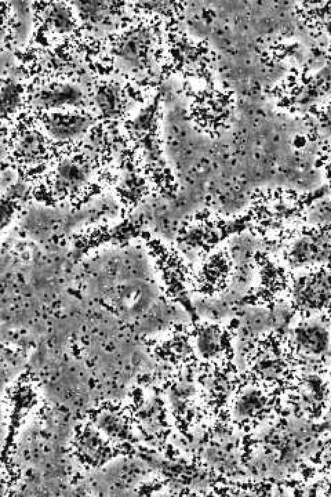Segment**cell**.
<instances>
[{"label":"cell","instance_id":"obj_1","mask_svg":"<svg viewBox=\"0 0 331 497\" xmlns=\"http://www.w3.org/2000/svg\"><path fill=\"white\" fill-rule=\"evenodd\" d=\"M82 269L88 280L108 282V290L103 291L108 293L103 298L111 300L109 304H114L122 315H138L154 300L153 285L150 283L154 264L151 256L139 244L100 248L88 255Z\"/></svg>","mask_w":331,"mask_h":497},{"label":"cell","instance_id":"obj_2","mask_svg":"<svg viewBox=\"0 0 331 497\" xmlns=\"http://www.w3.org/2000/svg\"><path fill=\"white\" fill-rule=\"evenodd\" d=\"M110 215L108 200L97 195L78 208L31 207L23 217V226L32 237L42 240L106 222Z\"/></svg>","mask_w":331,"mask_h":497},{"label":"cell","instance_id":"obj_3","mask_svg":"<svg viewBox=\"0 0 331 497\" xmlns=\"http://www.w3.org/2000/svg\"><path fill=\"white\" fill-rule=\"evenodd\" d=\"M292 295L296 304L304 309L325 307L330 300L329 273L319 271L299 277L294 283Z\"/></svg>","mask_w":331,"mask_h":497},{"label":"cell","instance_id":"obj_4","mask_svg":"<svg viewBox=\"0 0 331 497\" xmlns=\"http://www.w3.org/2000/svg\"><path fill=\"white\" fill-rule=\"evenodd\" d=\"M288 315V310L281 304L273 309L248 308L240 318V331L243 334H254L282 326Z\"/></svg>","mask_w":331,"mask_h":497},{"label":"cell","instance_id":"obj_5","mask_svg":"<svg viewBox=\"0 0 331 497\" xmlns=\"http://www.w3.org/2000/svg\"><path fill=\"white\" fill-rule=\"evenodd\" d=\"M74 8L81 21L95 32H108L117 22V11L107 2L74 1Z\"/></svg>","mask_w":331,"mask_h":497},{"label":"cell","instance_id":"obj_6","mask_svg":"<svg viewBox=\"0 0 331 497\" xmlns=\"http://www.w3.org/2000/svg\"><path fill=\"white\" fill-rule=\"evenodd\" d=\"M83 89L74 83H61L38 90L32 104L42 108H59L79 104L83 99Z\"/></svg>","mask_w":331,"mask_h":497},{"label":"cell","instance_id":"obj_7","mask_svg":"<svg viewBox=\"0 0 331 497\" xmlns=\"http://www.w3.org/2000/svg\"><path fill=\"white\" fill-rule=\"evenodd\" d=\"M294 337L300 347L311 353H322L329 348L330 331L320 320L303 322L295 329Z\"/></svg>","mask_w":331,"mask_h":497},{"label":"cell","instance_id":"obj_8","mask_svg":"<svg viewBox=\"0 0 331 497\" xmlns=\"http://www.w3.org/2000/svg\"><path fill=\"white\" fill-rule=\"evenodd\" d=\"M90 124L88 117L81 115H52L44 123V128L52 138L66 140L84 133Z\"/></svg>","mask_w":331,"mask_h":497},{"label":"cell","instance_id":"obj_9","mask_svg":"<svg viewBox=\"0 0 331 497\" xmlns=\"http://www.w3.org/2000/svg\"><path fill=\"white\" fill-rule=\"evenodd\" d=\"M328 250L325 240L305 237L299 240L293 246L290 260L297 265L321 262L326 260Z\"/></svg>","mask_w":331,"mask_h":497},{"label":"cell","instance_id":"obj_10","mask_svg":"<svg viewBox=\"0 0 331 497\" xmlns=\"http://www.w3.org/2000/svg\"><path fill=\"white\" fill-rule=\"evenodd\" d=\"M14 17V43L21 46L30 38L33 26V15L30 1L16 0L10 2Z\"/></svg>","mask_w":331,"mask_h":497},{"label":"cell","instance_id":"obj_11","mask_svg":"<svg viewBox=\"0 0 331 497\" xmlns=\"http://www.w3.org/2000/svg\"><path fill=\"white\" fill-rule=\"evenodd\" d=\"M47 27L57 33H68L74 28L69 10L61 3H53L46 7L43 14Z\"/></svg>","mask_w":331,"mask_h":497},{"label":"cell","instance_id":"obj_12","mask_svg":"<svg viewBox=\"0 0 331 497\" xmlns=\"http://www.w3.org/2000/svg\"><path fill=\"white\" fill-rule=\"evenodd\" d=\"M137 35L126 38L119 46L117 51V61L119 66L125 70H133L140 64L141 41Z\"/></svg>","mask_w":331,"mask_h":497},{"label":"cell","instance_id":"obj_13","mask_svg":"<svg viewBox=\"0 0 331 497\" xmlns=\"http://www.w3.org/2000/svg\"><path fill=\"white\" fill-rule=\"evenodd\" d=\"M197 347L205 355L216 356L221 350V339L219 333L212 328L202 329L197 338Z\"/></svg>","mask_w":331,"mask_h":497},{"label":"cell","instance_id":"obj_14","mask_svg":"<svg viewBox=\"0 0 331 497\" xmlns=\"http://www.w3.org/2000/svg\"><path fill=\"white\" fill-rule=\"evenodd\" d=\"M21 102L19 89L14 83H9L0 91V110L11 113L15 110Z\"/></svg>","mask_w":331,"mask_h":497}]
</instances>
